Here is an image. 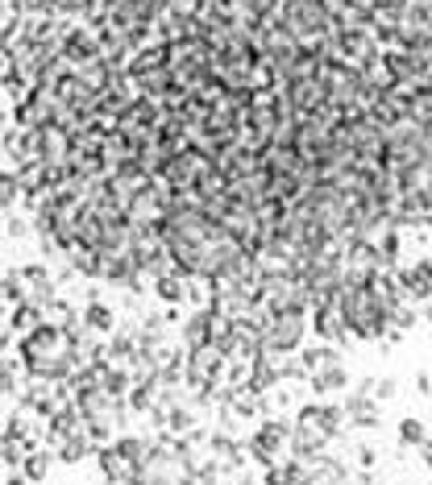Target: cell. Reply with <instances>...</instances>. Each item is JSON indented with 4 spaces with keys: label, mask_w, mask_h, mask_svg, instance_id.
<instances>
[{
    "label": "cell",
    "mask_w": 432,
    "mask_h": 485,
    "mask_svg": "<svg viewBox=\"0 0 432 485\" xmlns=\"http://www.w3.org/2000/svg\"><path fill=\"white\" fill-rule=\"evenodd\" d=\"M21 196V178L17 175H0V207H13Z\"/></svg>",
    "instance_id": "obj_1"
},
{
    "label": "cell",
    "mask_w": 432,
    "mask_h": 485,
    "mask_svg": "<svg viewBox=\"0 0 432 485\" xmlns=\"http://www.w3.org/2000/svg\"><path fill=\"white\" fill-rule=\"evenodd\" d=\"M87 324H92V328H108V324H113V316H108L104 308H87Z\"/></svg>",
    "instance_id": "obj_2"
}]
</instances>
